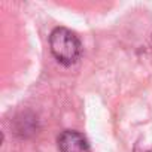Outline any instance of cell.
Returning <instances> with one entry per match:
<instances>
[{
	"label": "cell",
	"mask_w": 152,
	"mask_h": 152,
	"mask_svg": "<svg viewBox=\"0 0 152 152\" xmlns=\"http://www.w3.org/2000/svg\"><path fill=\"white\" fill-rule=\"evenodd\" d=\"M49 48L54 58L64 66L78 63L82 55V43L79 37L66 27H57L51 31Z\"/></svg>",
	"instance_id": "obj_1"
},
{
	"label": "cell",
	"mask_w": 152,
	"mask_h": 152,
	"mask_svg": "<svg viewBox=\"0 0 152 152\" xmlns=\"http://www.w3.org/2000/svg\"><path fill=\"white\" fill-rule=\"evenodd\" d=\"M57 143L60 152H90L87 137L75 130H64L58 136Z\"/></svg>",
	"instance_id": "obj_2"
}]
</instances>
